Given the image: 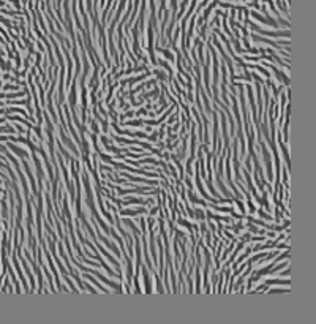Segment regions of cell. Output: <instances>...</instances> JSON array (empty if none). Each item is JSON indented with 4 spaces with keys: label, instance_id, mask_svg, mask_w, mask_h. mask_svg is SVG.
<instances>
[{
    "label": "cell",
    "instance_id": "7a4b0ae2",
    "mask_svg": "<svg viewBox=\"0 0 316 324\" xmlns=\"http://www.w3.org/2000/svg\"><path fill=\"white\" fill-rule=\"evenodd\" d=\"M262 153H264V160H265V165H267V176L269 179H274V174H272V165H270V157H269V152L267 149H262Z\"/></svg>",
    "mask_w": 316,
    "mask_h": 324
},
{
    "label": "cell",
    "instance_id": "ba28073f",
    "mask_svg": "<svg viewBox=\"0 0 316 324\" xmlns=\"http://www.w3.org/2000/svg\"><path fill=\"white\" fill-rule=\"evenodd\" d=\"M179 223H180V225H183V226H185V228L191 229V225H190L188 221H185V220H183V218H179Z\"/></svg>",
    "mask_w": 316,
    "mask_h": 324
},
{
    "label": "cell",
    "instance_id": "6da1fadb",
    "mask_svg": "<svg viewBox=\"0 0 316 324\" xmlns=\"http://www.w3.org/2000/svg\"><path fill=\"white\" fill-rule=\"evenodd\" d=\"M90 272H93V273H95V275H96V277H98V278H100V280H101V281H103V283H104V285H108V286H111V288H114V289H115V291H122L120 285H117V283L111 281V280H106V278H104V277H103V275H101V273L95 272V270H90Z\"/></svg>",
    "mask_w": 316,
    "mask_h": 324
},
{
    "label": "cell",
    "instance_id": "3957f363",
    "mask_svg": "<svg viewBox=\"0 0 316 324\" xmlns=\"http://www.w3.org/2000/svg\"><path fill=\"white\" fill-rule=\"evenodd\" d=\"M142 273H144V283H146V292H152V286H150V280H149L150 275L146 267H142Z\"/></svg>",
    "mask_w": 316,
    "mask_h": 324
},
{
    "label": "cell",
    "instance_id": "5b68a950",
    "mask_svg": "<svg viewBox=\"0 0 316 324\" xmlns=\"http://www.w3.org/2000/svg\"><path fill=\"white\" fill-rule=\"evenodd\" d=\"M284 283L289 286V280H286V281H284V280H269V281H267V286H269V285H284Z\"/></svg>",
    "mask_w": 316,
    "mask_h": 324
},
{
    "label": "cell",
    "instance_id": "277c9868",
    "mask_svg": "<svg viewBox=\"0 0 316 324\" xmlns=\"http://www.w3.org/2000/svg\"><path fill=\"white\" fill-rule=\"evenodd\" d=\"M24 267H26V272H27V275H29V280H30V283H32V289H33V288H35V278H33L32 272H30V269L27 267L26 263H24Z\"/></svg>",
    "mask_w": 316,
    "mask_h": 324
},
{
    "label": "cell",
    "instance_id": "8992f818",
    "mask_svg": "<svg viewBox=\"0 0 316 324\" xmlns=\"http://www.w3.org/2000/svg\"><path fill=\"white\" fill-rule=\"evenodd\" d=\"M125 125H131V127H141V125H142V120H130V122H127Z\"/></svg>",
    "mask_w": 316,
    "mask_h": 324
},
{
    "label": "cell",
    "instance_id": "52a82bcc",
    "mask_svg": "<svg viewBox=\"0 0 316 324\" xmlns=\"http://www.w3.org/2000/svg\"><path fill=\"white\" fill-rule=\"evenodd\" d=\"M256 70H258V71H261V73H262V74H264V76L270 78V73H269V71H267V70H265V68H262V67H256Z\"/></svg>",
    "mask_w": 316,
    "mask_h": 324
}]
</instances>
